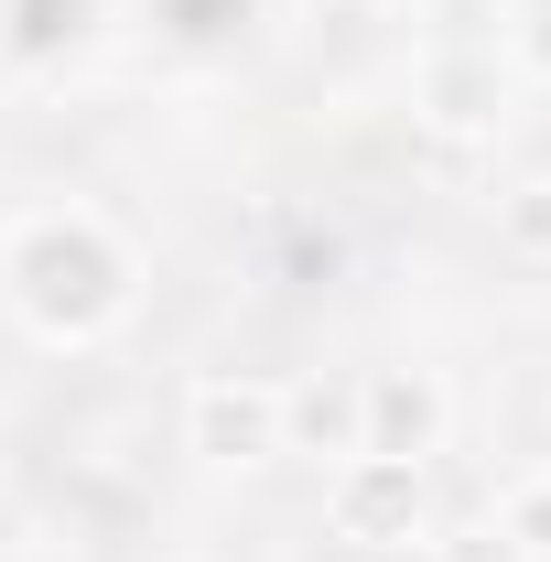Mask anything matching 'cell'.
<instances>
[{"label": "cell", "mask_w": 551, "mask_h": 562, "mask_svg": "<svg viewBox=\"0 0 551 562\" xmlns=\"http://www.w3.org/2000/svg\"><path fill=\"white\" fill-rule=\"evenodd\" d=\"M421 552H432V562H519L508 541H497V519H465V530H432Z\"/></svg>", "instance_id": "8fae6325"}, {"label": "cell", "mask_w": 551, "mask_h": 562, "mask_svg": "<svg viewBox=\"0 0 551 562\" xmlns=\"http://www.w3.org/2000/svg\"><path fill=\"white\" fill-rule=\"evenodd\" d=\"M325 530L346 552H412V541H432L443 530L432 519V465H412V454H336Z\"/></svg>", "instance_id": "3957f363"}, {"label": "cell", "mask_w": 551, "mask_h": 562, "mask_svg": "<svg viewBox=\"0 0 551 562\" xmlns=\"http://www.w3.org/2000/svg\"><path fill=\"white\" fill-rule=\"evenodd\" d=\"M508 76L551 87V0H508Z\"/></svg>", "instance_id": "30bf717a"}, {"label": "cell", "mask_w": 551, "mask_h": 562, "mask_svg": "<svg viewBox=\"0 0 551 562\" xmlns=\"http://www.w3.org/2000/svg\"><path fill=\"white\" fill-rule=\"evenodd\" d=\"M497 249H508V260H530V271H551V173L497 184Z\"/></svg>", "instance_id": "52a82bcc"}, {"label": "cell", "mask_w": 551, "mask_h": 562, "mask_svg": "<svg viewBox=\"0 0 551 562\" xmlns=\"http://www.w3.org/2000/svg\"><path fill=\"white\" fill-rule=\"evenodd\" d=\"M357 11H412V0H357Z\"/></svg>", "instance_id": "7c38bea8"}, {"label": "cell", "mask_w": 551, "mask_h": 562, "mask_svg": "<svg viewBox=\"0 0 551 562\" xmlns=\"http://www.w3.org/2000/svg\"><path fill=\"white\" fill-rule=\"evenodd\" d=\"M443 432H454V390H443V368L390 357V368L357 379V454H412V465H432Z\"/></svg>", "instance_id": "277c9868"}, {"label": "cell", "mask_w": 551, "mask_h": 562, "mask_svg": "<svg viewBox=\"0 0 551 562\" xmlns=\"http://www.w3.org/2000/svg\"><path fill=\"white\" fill-rule=\"evenodd\" d=\"M184 454L216 476H260L292 454V390L271 368H195L184 379Z\"/></svg>", "instance_id": "7a4b0ae2"}, {"label": "cell", "mask_w": 551, "mask_h": 562, "mask_svg": "<svg viewBox=\"0 0 551 562\" xmlns=\"http://www.w3.org/2000/svg\"><path fill=\"white\" fill-rule=\"evenodd\" d=\"M486 519H497V541H508L519 562H551V465H530V476H508Z\"/></svg>", "instance_id": "ba28073f"}, {"label": "cell", "mask_w": 551, "mask_h": 562, "mask_svg": "<svg viewBox=\"0 0 551 562\" xmlns=\"http://www.w3.org/2000/svg\"><path fill=\"white\" fill-rule=\"evenodd\" d=\"M0 44H11V0H0Z\"/></svg>", "instance_id": "4fadbf2b"}, {"label": "cell", "mask_w": 551, "mask_h": 562, "mask_svg": "<svg viewBox=\"0 0 551 562\" xmlns=\"http://www.w3.org/2000/svg\"><path fill=\"white\" fill-rule=\"evenodd\" d=\"M292 390V454L325 443V454H357V390H325V379H281Z\"/></svg>", "instance_id": "9c48e42d"}, {"label": "cell", "mask_w": 551, "mask_h": 562, "mask_svg": "<svg viewBox=\"0 0 551 562\" xmlns=\"http://www.w3.org/2000/svg\"><path fill=\"white\" fill-rule=\"evenodd\" d=\"M412 120L432 140H497V120H508V55L497 44H432L412 66Z\"/></svg>", "instance_id": "5b68a950"}, {"label": "cell", "mask_w": 551, "mask_h": 562, "mask_svg": "<svg viewBox=\"0 0 551 562\" xmlns=\"http://www.w3.org/2000/svg\"><path fill=\"white\" fill-rule=\"evenodd\" d=\"M0 303L33 347H109L140 314V249L98 206H22L0 227Z\"/></svg>", "instance_id": "6da1fadb"}, {"label": "cell", "mask_w": 551, "mask_h": 562, "mask_svg": "<svg viewBox=\"0 0 551 562\" xmlns=\"http://www.w3.org/2000/svg\"><path fill=\"white\" fill-rule=\"evenodd\" d=\"M541 173H551V162H541Z\"/></svg>", "instance_id": "5bb4252c"}, {"label": "cell", "mask_w": 551, "mask_h": 562, "mask_svg": "<svg viewBox=\"0 0 551 562\" xmlns=\"http://www.w3.org/2000/svg\"><path fill=\"white\" fill-rule=\"evenodd\" d=\"M98 11H109V0H11V44H0V55L44 66V55H66V44L98 33Z\"/></svg>", "instance_id": "8992f818"}]
</instances>
